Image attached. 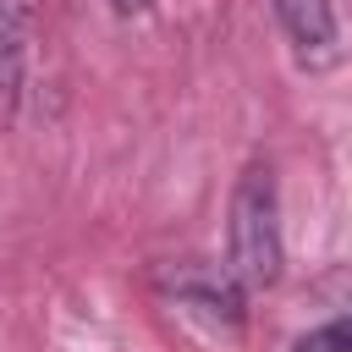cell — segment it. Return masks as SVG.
<instances>
[{
	"instance_id": "2",
	"label": "cell",
	"mask_w": 352,
	"mask_h": 352,
	"mask_svg": "<svg viewBox=\"0 0 352 352\" xmlns=\"http://www.w3.org/2000/svg\"><path fill=\"white\" fill-rule=\"evenodd\" d=\"M160 286H165V297L176 302V308H187V314H204V319H226V324H242V280L231 275V270H209V264H176V270H165L160 275Z\"/></svg>"
},
{
	"instance_id": "5",
	"label": "cell",
	"mask_w": 352,
	"mask_h": 352,
	"mask_svg": "<svg viewBox=\"0 0 352 352\" xmlns=\"http://www.w3.org/2000/svg\"><path fill=\"white\" fill-rule=\"evenodd\" d=\"M292 352H352V319H330V324L308 330Z\"/></svg>"
},
{
	"instance_id": "1",
	"label": "cell",
	"mask_w": 352,
	"mask_h": 352,
	"mask_svg": "<svg viewBox=\"0 0 352 352\" xmlns=\"http://www.w3.org/2000/svg\"><path fill=\"white\" fill-rule=\"evenodd\" d=\"M286 242H280V187L270 165H248L231 187V220H226V270L248 286L264 292L280 280Z\"/></svg>"
},
{
	"instance_id": "4",
	"label": "cell",
	"mask_w": 352,
	"mask_h": 352,
	"mask_svg": "<svg viewBox=\"0 0 352 352\" xmlns=\"http://www.w3.org/2000/svg\"><path fill=\"white\" fill-rule=\"evenodd\" d=\"M28 94V6L0 0V132L22 116Z\"/></svg>"
},
{
	"instance_id": "3",
	"label": "cell",
	"mask_w": 352,
	"mask_h": 352,
	"mask_svg": "<svg viewBox=\"0 0 352 352\" xmlns=\"http://www.w3.org/2000/svg\"><path fill=\"white\" fill-rule=\"evenodd\" d=\"M270 6H275V22H280V33H286V44L302 66L319 72V66L336 60V11H330V0H270Z\"/></svg>"
},
{
	"instance_id": "6",
	"label": "cell",
	"mask_w": 352,
	"mask_h": 352,
	"mask_svg": "<svg viewBox=\"0 0 352 352\" xmlns=\"http://www.w3.org/2000/svg\"><path fill=\"white\" fill-rule=\"evenodd\" d=\"M143 6H148V0H116V11H121V16H126V11H143Z\"/></svg>"
}]
</instances>
